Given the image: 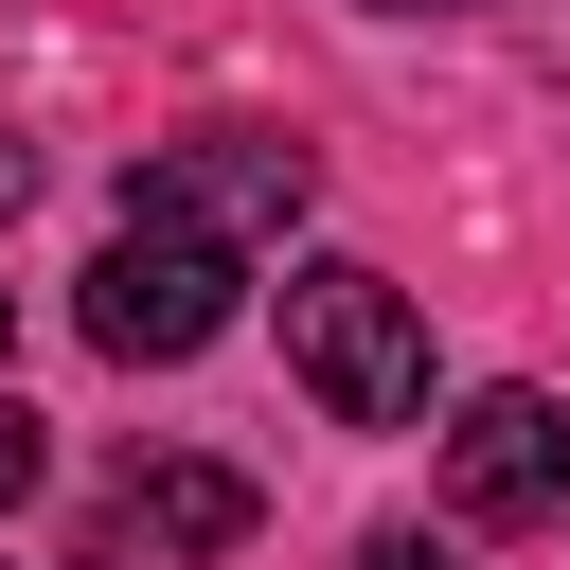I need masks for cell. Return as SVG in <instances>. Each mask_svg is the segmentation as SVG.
I'll return each mask as SVG.
<instances>
[{"label": "cell", "mask_w": 570, "mask_h": 570, "mask_svg": "<svg viewBox=\"0 0 570 570\" xmlns=\"http://www.w3.org/2000/svg\"><path fill=\"white\" fill-rule=\"evenodd\" d=\"M285 374L338 410V428H410L428 410V321L392 267H303L285 285Z\"/></svg>", "instance_id": "obj_2"}, {"label": "cell", "mask_w": 570, "mask_h": 570, "mask_svg": "<svg viewBox=\"0 0 570 570\" xmlns=\"http://www.w3.org/2000/svg\"><path fill=\"white\" fill-rule=\"evenodd\" d=\"M303 196H321V142H285V125H178V142H142V178H125V214L142 232H196V249H267V232H303Z\"/></svg>", "instance_id": "obj_1"}, {"label": "cell", "mask_w": 570, "mask_h": 570, "mask_svg": "<svg viewBox=\"0 0 570 570\" xmlns=\"http://www.w3.org/2000/svg\"><path fill=\"white\" fill-rule=\"evenodd\" d=\"M445 517H463V534L570 517V410H552V392H463V428H445Z\"/></svg>", "instance_id": "obj_4"}, {"label": "cell", "mask_w": 570, "mask_h": 570, "mask_svg": "<svg viewBox=\"0 0 570 570\" xmlns=\"http://www.w3.org/2000/svg\"><path fill=\"white\" fill-rule=\"evenodd\" d=\"M356 570H445V552H428V534H374V552H356Z\"/></svg>", "instance_id": "obj_7"}, {"label": "cell", "mask_w": 570, "mask_h": 570, "mask_svg": "<svg viewBox=\"0 0 570 570\" xmlns=\"http://www.w3.org/2000/svg\"><path fill=\"white\" fill-rule=\"evenodd\" d=\"M267 499H249V463H214V445H160V463H125L107 481V552H142V570H178V552H232Z\"/></svg>", "instance_id": "obj_5"}, {"label": "cell", "mask_w": 570, "mask_h": 570, "mask_svg": "<svg viewBox=\"0 0 570 570\" xmlns=\"http://www.w3.org/2000/svg\"><path fill=\"white\" fill-rule=\"evenodd\" d=\"M18 481H36V410L0 392V499H18Z\"/></svg>", "instance_id": "obj_6"}, {"label": "cell", "mask_w": 570, "mask_h": 570, "mask_svg": "<svg viewBox=\"0 0 570 570\" xmlns=\"http://www.w3.org/2000/svg\"><path fill=\"white\" fill-rule=\"evenodd\" d=\"M0 338H18V303H0Z\"/></svg>", "instance_id": "obj_10"}, {"label": "cell", "mask_w": 570, "mask_h": 570, "mask_svg": "<svg viewBox=\"0 0 570 570\" xmlns=\"http://www.w3.org/2000/svg\"><path fill=\"white\" fill-rule=\"evenodd\" d=\"M18 196H36V142H0V214H18Z\"/></svg>", "instance_id": "obj_8"}, {"label": "cell", "mask_w": 570, "mask_h": 570, "mask_svg": "<svg viewBox=\"0 0 570 570\" xmlns=\"http://www.w3.org/2000/svg\"><path fill=\"white\" fill-rule=\"evenodd\" d=\"M374 18H428V0H374Z\"/></svg>", "instance_id": "obj_9"}, {"label": "cell", "mask_w": 570, "mask_h": 570, "mask_svg": "<svg viewBox=\"0 0 570 570\" xmlns=\"http://www.w3.org/2000/svg\"><path fill=\"white\" fill-rule=\"evenodd\" d=\"M89 338L125 356V374H160V356H196V338H232V249H196V232H107L89 249Z\"/></svg>", "instance_id": "obj_3"}]
</instances>
